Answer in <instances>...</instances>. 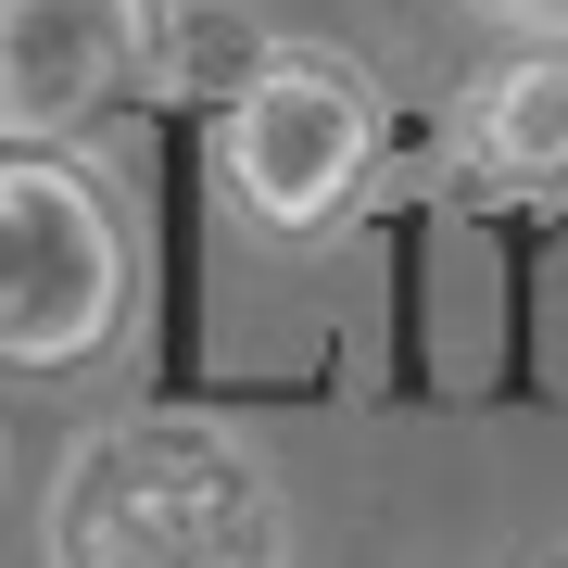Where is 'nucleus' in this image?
<instances>
[{
	"mask_svg": "<svg viewBox=\"0 0 568 568\" xmlns=\"http://www.w3.org/2000/svg\"><path fill=\"white\" fill-rule=\"evenodd\" d=\"M51 568H291V506L241 429L114 417L51 480Z\"/></svg>",
	"mask_w": 568,
	"mask_h": 568,
	"instance_id": "1",
	"label": "nucleus"
},
{
	"mask_svg": "<svg viewBox=\"0 0 568 568\" xmlns=\"http://www.w3.org/2000/svg\"><path fill=\"white\" fill-rule=\"evenodd\" d=\"M126 304H140V265H126L114 190L63 152H0V379L102 366Z\"/></svg>",
	"mask_w": 568,
	"mask_h": 568,
	"instance_id": "2",
	"label": "nucleus"
},
{
	"mask_svg": "<svg viewBox=\"0 0 568 568\" xmlns=\"http://www.w3.org/2000/svg\"><path fill=\"white\" fill-rule=\"evenodd\" d=\"M366 152H379V102L342 51H253L241 102L215 126V178L265 241H316L354 215Z\"/></svg>",
	"mask_w": 568,
	"mask_h": 568,
	"instance_id": "3",
	"label": "nucleus"
},
{
	"mask_svg": "<svg viewBox=\"0 0 568 568\" xmlns=\"http://www.w3.org/2000/svg\"><path fill=\"white\" fill-rule=\"evenodd\" d=\"M164 63V0H0V140L51 152Z\"/></svg>",
	"mask_w": 568,
	"mask_h": 568,
	"instance_id": "4",
	"label": "nucleus"
},
{
	"mask_svg": "<svg viewBox=\"0 0 568 568\" xmlns=\"http://www.w3.org/2000/svg\"><path fill=\"white\" fill-rule=\"evenodd\" d=\"M467 164L493 190H568V39H530L467 89Z\"/></svg>",
	"mask_w": 568,
	"mask_h": 568,
	"instance_id": "5",
	"label": "nucleus"
},
{
	"mask_svg": "<svg viewBox=\"0 0 568 568\" xmlns=\"http://www.w3.org/2000/svg\"><path fill=\"white\" fill-rule=\"evenodd\" d=\"M480 13H518V26H568V0H480Z\"/></svg>",
	"mask_w": 568,
	"mask_h": 568,
	"instance_id": "6",
	"label": "nucleus"
},
{
	"mask_svg": "<svg viewBox=\"0 0 568 568\" xmlns=\"http://www.w3.org/2000/svg\"><path fill=\"white\" fill-rule=\"evenodd\" d=\"M544 568H568V556H544Z\"/></svg>",
	"mask_w": 568,
	"mask_h": 568,
	"instance_id": "7",
	"label": "nucleus"
}]
</instances>
